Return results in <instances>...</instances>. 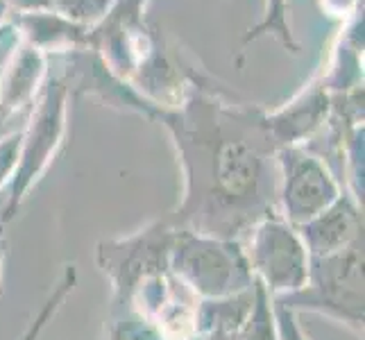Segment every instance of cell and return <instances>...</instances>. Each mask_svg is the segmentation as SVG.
<instances>
[{"instance_id":"obj_1","label":"cell","mask_w":365,"mask_h":340,"mask_svg":"<svg viewBox=\"0 0 365 340\" xmlns=\"http://www.w3.org/2000/svg\"><path fill=\"white\" fill-rule=\"evenodd\" d=\"M157 120L170 132L184 175L182 202L168 218L178 230L243 241L277 213V150L266 109L225 98L207 75Z\"/></svg>"},{"instance_id":"obj_2","label":"cell","mask_w":365,"mask_h":340,"mask_svg":"<svg viewBox=\"0 0 365 340\" xmlns=\"http://www.w3.org/2000/svg\"><path fill=\"white\" fill-rule=\"evenodd\" d=\"M71 98L73 96L64 75L59 71H50L39 96L32 103L30 123L25 125V130H21L19 163L14 175H11V186L3 205V213H0V222L3 225H7L16 216L23 200L32 191V186L43 177L48 166L55 161L66 136Z\"/></svg>"},{"instance_id":"obj_3","label":"cell","mask_w":365,"mask_h":340,"mask_svg":"<svg viewBox=\"0 0 365 340\" xmlns=\"http://www.w3.org/2000/svg\"><path fill=\"white\" fill-rule=\"evenodd\" d=\"M170 274L197 299H220L255 286L241 241L178 230L170 249Z\"/></svg>"},{"instance_id":"obj_4","label":"cell","mask_w":365,"mask_h":340,"mask_svg":"<svg viewBox=\"0 0 365 340\" xmlns=\"http://www.w3.org/2000/svg\"><path fill=\"white\" fill-rule=\"evenodd\" d=\"M293 313H320L363 334V243L327 257H309L304 286L295 293L270 297Z\"/></svg>"},{"instance_id":"obj_5","label":"cell","mask_w":365,"mask_h":340,"mask_svg":"<svg viewBox=\"0 0 365 340\" xmlns=\"http://www.w3.org/2000/svg\"><path fill=\"white\" fill-rule=\"evenodd\" d=\"M178 227L166 216L125 238L96 245V263L111 284L109 313L132 309L134 293L148 279L170 274V249Z\"/></svg>"},{"instance_id":"obj_6","label":"cell","mask_w":365,"mask_h":340,"mask_svg":"<svg viewBox=\"0 0 365 340\" xmlns=\"http://www.w3.org/2000/svg\"><path fill=\"white\" fill-rule=\"evenodd\" d=\"M277 216L291 227H302L329 209L343 188L327 161L307 145L277 150Z\"/></svg>"},{"instance_id":"obj_7","label":"cell","mask_w":365,"mask_h":340,"mask_svg":"<svg viewBox=\"0 0 365 340\" xmlns=\"http://www.w3.org/2000/svg\"><path fill=\"white\" fill-rule=\"evenodd\" d=\"M255 279L270 297L299 291L307 282L309 252L295 227L277 213L263 218L241 241Z\"/></svg>"},{"instance_id":"obj_8","label":"cell","mask_w":365,"mask_h":340,"mask_svg":"<svg viewBox=\"0 0 365 340\" xmlns=\"http://www.w3.org/2000/svg\"><path fill=\"white\" fill-rule=\"evenodd\" d=\"M329 116L331 93L324 89L320 78H316L282 109L266 111V123L274 143L279 148L307 145L320 130L327 128Z\"/></svg>"},{"instance_id":"obj_9","label":"cell","mask_w":365,"mask_h":340,"mask_svg":"<svg viewBox=\"0 0 365 340\" xmlns=\"http://www.w3.org/2000/svg\"><path fill=\"white\" fill-rule=\"evenodd\" d=\"M50 57L28 41H11V50L0 71V123L30 107L50 73Z\"/></svg>"},{"instance_id":"obj_10","label":"cell","mask_w":365,"mask_h":340,"mask_svg":"<svg viewBox=\"0 0 365 340\" xmlns=\"http://www.w3.org/2000/svg\"><path fill=\"white\" fill-rule=\"evenodd\" d=\"M297 234L309 257L336 254L363 243V205L349 193H343L329 209L297 227Z\"/></svg>"},{"instance_id":"obj_11","label":"cell","mask_w":365,"mask_h":340,"mask_svg":"<svg viewBox=\"0 0 365 340\" xmlns=\"http://www.w3.org/2000/svg\"><path fill=\"white\" fill-rule=\"evenodd\" d=\"M16 36L48 57H61L89 46V28L73 23L55 11H30L11 16Z\"/></svg>"},{"instance_id":"obj_12","label":"cell","mask_w":365,"mask_h":340,"mask_svg":"<svg viewBox=\"0 0 365 340\" xmlns=\"http://www.w3.org/2000/svg\"><path fill=\"white\" fill-rule=\"evenodd\" d=\"M255 304V286L245 293L220 299H197L193 334H227L236 336Z\"/></svg>"},{"instance_id":"obj_13","label":"cell","mask_w":365,"mask_h":340,"mask_svg":"<svg viewBox=\"0 0 365 340\" xmlns=\"http://www.w3.org/2000/svg\"><path fill=\"white\" fill-rule=\"evenodd\" d=\"M263 36H272L279 41L288 53L299 55V41L295 39L291 23H288V0H263V14L261 21L250 28L243 36L241 55L252 41H259Z\"/></svg>"},{"instance_id":"obj_14","label":"cell","mask_w":365,"mask_h":340,"mask_svg":"<svg viewBox=\"0 0 365 340\" xmlns=\"http://www.w3.org/2000/svg\"><path fill=\"white\" fill-rule=\"evenodd\" d=\"M103 340H168V338L159 329L157 322L145 318L136 309H128V311L109 313Z\"/></svg>"},{"instance_id":"obj_15","label":"cell","mask_w":365,"mask_h":340,"mask_svg":"<svg viewBox=\"0 0 365 340\" xmlns=\"http://www.w3.org/2000/svg\"><path fill=\"white\" fill-rule=\"evenodd\" d=\"M236 340H279L270 295L257 279H255V304H252L247 320L238 329Z\"/></svg>"},{"instance_id":"obj_16","label":"cell","mask_w":365,"mask_h":340,"mask_svg":"<svg viewBox=\"0 0 365 340\" xmlns=\"http://www.w3.org/2000/svg\"><path fill=\"white\" fill-rule=\"evenodd\" d=\"M75 284H78V268H75L73 263H71V266H66L64 272H61L59 282L55 286V291L50 293V297L43 302V306L39 309V313H36V318L30 322L28 329H25L21 340H39L41 331L46 329V324L53 320V316L59 311V306L64 304L66 297L73 293Z\"/></svg>"},{"instance_id":"obj_17","label":"cell","mask_w":365,"mask_h":340,"mask_svg":"<svg viewBox=\"0 0 365 340\" xmlns=\"http://www.w3.org/2000/svg\"><path fill=\"white\" fill-rule=\"evenodd\" d=\"M114 3L116 0H50V11L91 30L109 14Z\"/></svg>"},{"instance_id":"obj_18","label":"cell","mask_w":365,"mask_h":340,"mask_svg":"<svg viewBox=\"0 0 365 340\" xmlns=\"http://www.w3.org/2000/svg\"><path fill=\"white\" fill-rule=\"evenodd\" d=\"M21 153V132H14L0 138V188L11 182V175L16 170Z\"/></svg>"},{"instance_id":"obj_19","label":"cell","mask_w":365,"mask_h":340,"mask_svg":"<svg viewBox=\"0 0 365 340\" xmlns=\"http://www.w3.org/2000/svg\"><path fill=\"white\" fill-rule=\"evenodd\" d=\"M272 311H274V322H277L279 340H309L304 336V331H302V326L297 324V313H293L291 309H286L282 304H277V302H272Z\"/></svg>"},{"instance_id":"obj_20","label":"cell","mask_w":365,"mask_h":340,"mask_svg":"<svg viewBox=\"0 0 365 340\" xmlns=\"http://www.w3.org/2000/svg\"><path fill=\"white\" fill-rule=\"evenodd\" d=\"M320 5L322 11L341 21H347L354 14H359V0H320Z\"/></svg>"},{"instance_id":"obj_21","label":"cell","mask_w":365,"mask_h":340,"mask_svg":"<svg viewBox=\"0 0 365 340\" xmlns=\"http://www.w3.org/2000/svg\"><path fill=\"white\" fill-rule=\"evenodd\" d=\"M11 16L30 14V11H50V0H5Z\"/></svg>"},{"instance_id":"obj_22","label":"cell","mask_w":365,"mask_h":340,"mask_svg":"<svg viewBox=\"0 0 365 340\" xmlns=\"http://www.w3.org/2000/svg\"><path fill=\"white\" fill-rule=\"evenodd\" d=\"M186 340H236V336H227V334H193Z\"/></svg>"},{"instance_id":"obj_23","label":"cell","mask_w":365,"mask_h":340,"mask_svg":"<svg viewBox=\"0 0 365 340\" xmlns=\"http://www.w3.org/2000/svg\"><path fill=\"white\" fill-rule=\"evenodd\" d=\"M16 39V30H14V25L7 23L0 28V43H7V41H14Z\"/></svg>"},{"instance_id":"obj_24","label":"cell","mask_w":365,"mask_h":340,"mask_svg":"<svg viewBox=\"0 0 365 340\" xmlns=\"http://www.w3.org/2000/svg\"><path fill=\"white\" fill-rule=\"evenodd\" d=\"M3 261H5V225L0 222V274H3Z\"/></svg>"}]
</instances>
